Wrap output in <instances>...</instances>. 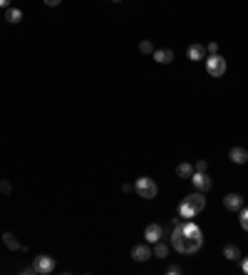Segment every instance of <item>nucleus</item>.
Returning a JSON list of instances; mask_svg holds the SVG:
<instances>
[{
    "label": "nucleus",
    "mask_w": 248,
    "mask_h": 275,
    "mask_svg": "<svg viewBox=\"0 0 248 275\" xmlns=\"http://www.w3.org/2000/svg\"><path fill=\"white\" fill-rule=\"evenodd\" d=\"M154 60H156L159 64H169V62H174V52H171L169 47H164V50H154Z\"/></svg>",
    "instance_id": "obj_13"
},
{
    "label": "nucleus",
    "mask_w": 248,
    "mask_h": 275,
    "mask_svg": "<svg viewBox=\"0 0 248 275\" xmlns=\"http://www.w3.org/2000/svg\"><path fill=\"white\" fill-rule=\"evenodd\" d=\"M241 228L248 231V206H243V209H241Z\"/></svg>",
    "instance_id": "obj_21"
},
{
    "label": "nucleus",
    "mask_w": 248,
    "mask_h": 275,
    "mask_svg": "<svg viewBox=\"0 0 248 275\" xmlns=\"http://www.w3.org/2000/svg\"><path fill=\"white\" fill-rule=\"evenodd\" d=\"M171 245H174V248H176L179 253H189V255L199 250V248H196V245H194V243H191L189 238L184 236V231H181V221H179V218H174V233H171Z\"/></svg>",
    "instance_id": "obj_1"
},
{
    "label": "nucleus",
    "mask_w": 248,
    "mask_h": 275,
    "mask_svg": "<svg viewBox=\"0 0 248 275\" xmlns=\"http://www.w3.org/2000/svg\"><path fill=\"white\" fill-rule=\"evenodd\" d=\"M3 243H5L10 250H23V243H20L13 233H3Z\"/></svg>",
    "instance_id": "obj_15"
},
{
    "label": "nucleus",
    "mask_w": 248,
    "mask_h": 275,
    "mask_svg": "<svg viewBox=\"0 0 248 275\" xmlns=\"http://www.w3.org/2000/svg\"><path fill=\"white\" fill-rule=\"evenodd\" d=\"M186 55H189V60H191V62H201V60H206V47H204V45H199V42H194V45H189Z\"/></svg>",
    "instance_id": "obj_10"
},
{
    "label": "nucleus",
    "mask_w": 248,
    "mask_h": 275,
    "mask_svg": "<svg viewBox=\"0 0 248 275\" xmlns=\"http://www.w3.org/2000/svg\"><path fill=\"white\" fill-rule=\"evenodd\" d=\"M241 270L248 275V258H243V260H241Z\"/></svg>",
    "instance_id": "obj_28"
},
{
    "label": "nucleus",
    "mask_w": 248,
    "mask_h": 275,
    "mask_svg": "<svg viewBox=\"0 0 248 275\" xmlns=\"http://www.w3.org/2000/svg\"><path fill=\"white\" fill-rule=\"evenodd\" d=\"M209 169V164H206V159H199L196 164H194V171H206Z\"/></svg>",
    "instance_id": "obj_23"
},
{
    "label": "nucleus",
    "mask_w": 248,
    "mask_h": 275,
    "mask_svg": "<svg viewBox=\"0 0 248 275\" xmlns=\"http://www.w3.org/2000/svg\"><path fill=\"white\" fill-rule=\"evenodd\" d=\"M181 231H184V236L189 238L196 248L204 245V233H201V228H199L194 221H184V223H181Z\"/></svg>",
    "instance_id": "obj_5"
},
{
    "label": "nucleus",
    "mask_w": 248,
    "mask_h": 275,
    "mask_svg": "<svg viewBox=\"0 0 248 275\" xmlns=\"http://www.w3.org/2000/svg\"><path fill=\"white\" fill-rule=\"evenodd\" d=\"M179 216H181V218H186V221H191V218L196 216V211H194V209H191V206H189V203H186V201H184V203L179 206Z\"/></svg>",
    "instance_id": "obj_16"
},
{
    "label": "nucleus",
    "mask_w": 248,
    "mask_h": 275,
    "mask_svg": "<svg viewBox=\"0 0 248 275\" xmlns=\"http://www.w3.org/2000/svg\"><path fill=\"white\" fill-rule=\"evenodd\" d=\"M228 159H231L233 164H246V161H248V152H246L243 147H233L231 154H228Z\"/></svg>",
    "instance_id": "obj_12"
},
{
    "label": "nucleus",
    "mask_w": 248,
    "mask_h": 275,
    "mask_svg": "<svg viewBox=\"0 0 248 275\" xmlns=\"http://www.w3.org/2000/svg\"><path fill=\"white\" fill-rule=\"evenodd\" d=\"M206 72H209L211 77H223V72H226V60H223L218 52L206 57Z\"/></svg>",
    "instance_id": "obj_4"
},
{
    "label": "nucleus",
    "mask_w": 248,
    "mask_h": 275,
    "mask_svg": "<svg viewBox=\"0 0 248 275\" xmlns=\"http://www.w3.org/2000/svg\"><path fill=\"white\" fill-rule=\"evenodd\" d=\"M166 273H169V275H179V273H184V270H181V265H169Z\"/></svg>",
    "instance_id": "obj_25"
},
{
    "label": "nucleus",
    "mask_w": 248,
    "mask_h": 275,
    "mask_svg": "<svg viewBox=\"0 0 248 275\" xmlns=\"http://www.w3.org/2000/svg\"><path fill=\"white\" fill-rule=\"evenodd\" d=\"M62 3V0H45V5H50V8H57Z\"/></svg>",
    "instance_id": "obj_27"
},
{
    "label": "nucleus",
    "mask_w": 248,
    "mask_h": 275,
    "mask_svg": "<svg viewBox=\"0 0 248 275\" xmlns=\"http://www.w3.org/2000/svg\"><path fill=\"white\" fill-rule=\"evenodd\" d=\"M223 258H226V260H238V258H241L238 245H226V248H223Z\"/></svg>",
    "instance_id": "obj_19"
},
{
    "label": "nucleus",
    "mask_w": 248,
    "mask_h": 275,
    "mask_svg": "<svg viewBox=\"0 0 248 275\" xmlns=\"http://www.w3.org/2000/svg\"><path fill=\"white\" fill-rule=\"evenodd\" d=\"M154 255H156V258H166V255H169V245L164 243V238L154 243Z\"/></svg>",
    "instance_id": "obj_18"
},
{
    "label": "nucleus",
    "mask_w": 248,
    "mask_h": 275,
    "mask_svg": "<svg viewBox=\"0 0 248 275\" xmlns=\"http://www.w3.org/2000/svg\"><path fill=\"white\" fill-rule=\"evenodd\" d=\"M223 206H226L228 211H241L243 206H246V201H243L241 193H228V196H223Z\"/></svg>",
    "instance_id": "obj_9"
},
{
    "label": "nucleus",
    "mask_w": 248,
    "mask_h": 275,
    "mask_svg": "<svg viewBox=\"0 0 248 275\" xmlns=\"http://www.w3.org/2000/svg\"><path fill=\"white\" fill-rule=\"evenodd\" d=\"M139 52H142V55H154V45H152V40H142V42H139Z\"/></svg>",
    "instance_id": "obj_20"
},
{
    "label": "nucleus",
    "mask_w": 248,
    "mask_h": 275,
    "mask_svg": "<svg viewBox=\"0 0 248 275\" xmlns=\"http://www.w3.org/2000/svg\"><path fill=\"white\" fill-rule=\"evenodd\" d=\"M132 258H134L137 263H144V260H149V258H152V248H149V245H144V243H139V245H134V248H132Z\"/></svg>",
    "instance_id": "obj_11"
},
{
    "label": "nucleus",
    "mask_w": 248,
    "mask_h": 275,
    "mask_svg": "<svg viewBox=\"0 0 248 275\" xmlns=\"http://www.w3.org/2000/svg\"><path fill=\"white\" fill-rule=\"evenodd\" d=\"M0 8H10V0H0Z\"/></svg>",
    "instance_id": "obj_29"
},
{
    "label": "nucleus",
    "mask_w": 248,
    "mask_h": 275,
    "mask_svg": "<svg viewBox=\"0 0 248 275\" xmlns=\"http://www.w3.org/2000/svg\"><path fill=\"white\" fill-rule=\"evenodd\" d=\"M191 183H194V188L196 191H211V179H209V174L206 171H194L191 174Z\"/></svg>",
    "instance_id": "obj_6"
},
{
    "label": "nucleus",
    "mask_w": 248,
    "mask_h": 275,
    "mask_svg": "<svg viewBox=\"0 0 248 275\" xmlns=\"http://www.w3.org/2000/svg\"><path fill=\"white\" fill-rule=\"evenodd\" d=\"M122 191H124V193H129V191H134V183H122Z\"/></svg>",
    "instance_id": "obj_26"
},
{
    "label": "nucleus",
    "mask_w": 248,
    "mask_h": 275,
    "mask_svg": "<svg viewBox=\"0 0 248 275\" xmlns=\"http://www.w3.org/2000/svg\"><path fill=\"white\" fill-rule=\"evenodd\" d=\"M164 238V228L159 226V223H149L147 228H144V241L147 243H156V241H161Z\"/></svg>",
    "instance_id": "obj_7"
},
{
    "label": "nucleus",
    "mask_w": 248,
    "mask_h": 275,
    "mask_svg": "<svg viewBox=\"0 0 248 275\" xmlns=\"http://www.w3.org/2000/svg\"><path fill=\"white\" fill-rule=\"evenodd\" d=\"M134 191H137L142 198H154L156 191H159V186H156L154 179H149V176H139V179L134 181Z\"/></svg>",
    "instance_id": "obj_3"
},
{
    "label": "nucleus",
    "mask_w": 248,
    "mask_h": 275,
    "mask_svg": "<svg viewBox=\"0 0 248 275\" xmlns=\"http://www.w3.org/2000/svg\"><path fill=\"white\" fill-rule=\"evenodd\" d=\"M246 206H248V203H246Z\"/></svg>",
    "instance_id": "obj_31"
},
{
    "label": "nucleus",
    "mask_w": 248,
    "mask_h": 275,
    "mask_svg": "<svg viewBox=\"0 0 248 275\" xmlns=\"http://www.w3.org/2000/svg\"><path fill=\"white\" fill-rule=\"evenodd\" d=\"M112 3H122V0H112Z\"/></svg>",
    "instance_id": "obj_30"
},
{
    "label": "nucleus",
    "mask_w": 248,
    "mask_h": 275,
    "mask_svg": "<svg viewBox=\"0 0 248 275\" xmlns=\"http://www.w3.org/2000/svg\"><path fill=\"white\" fill-rule=\"evenodd\" d=\"M176 174H179L181 179H191V174H194V166L184 161V164H179V166H176Z\"/></svg>",
    "instance_id": "obj_17"
},
{
    "label": "nucleus",
    "mask_w": 248,
    "mask_h": 275,
    "mask_svg": "<svg viewBox=\"0 0 248 275\" xmlns=\"http://www.w3.org/2000/svg\"><path fill=\"white\" fill-rule=\"evenodd\" d=\"M55 270V258H50V255H37L35 260H32V265L25 270V273H30V275H47V273H52Z\"/></svg>",
    "instance_id": "obj_2"
},
{
    "label": "nucleus",
    "mask_w": 248,
    "mask_h": 275,
    "mask_svg": "<svg viewBox=\"0 0 248 275\" xmlns=\"http://www.w3.org/2000/svg\"><path fill=\"white\" fill-rule=\"evenodd\" d=\"M10 191H13V186H10V181H0V193H5V196H8Z\"/></svg>",
    "instance_id": "obj_22"
},
{
    "label": "nucleus",
    "mask_w": 248,
    "mask_h": 275,
    "mask_svg": "<svg viewBox=\"0 0 248 275\" xmlns=\"http://www.w3.org/2000/svg\"><path fill=\"white\" fill-rule=\"evenodd\" d=\"M184 201L189 203V206H191V209H194L196 214H201V211L206 209V198H204V191H196V193H191V196H186Z\"/></svg>",
    "instance_id": "obj_8"
},
{
    "label": "nucleus",
    "mask_w": 248,
    "mask_h": 275,
    "mask_svg": "<svg viewBox=\"0 0 248 275\" xmlns=\"http://www.w3.org/2000/svg\"><path fill=\"white\" fill-rule=\"evenodd\" d=\"M5 20H8L10 25H18V23L23 20V10H20V8H5Z\"/></svg>",
    "instance_id": "obj_14"
},
{
    "label": "nucleus",
    "mask_w": 248,
    "mask_h": 275,
    "mask_svg": "<svg viewBox=\"0 0 248 275\" xmlns=\"http://www.w3.org/2000/svg\"><path fill=\"white\" fill-rule=\"evenodd\" d=\"M206 52H209V55H216V52H218V42H209V45H206Z\"/></svg>",
    "instance_id": "obj_24"
}]
</instances>
